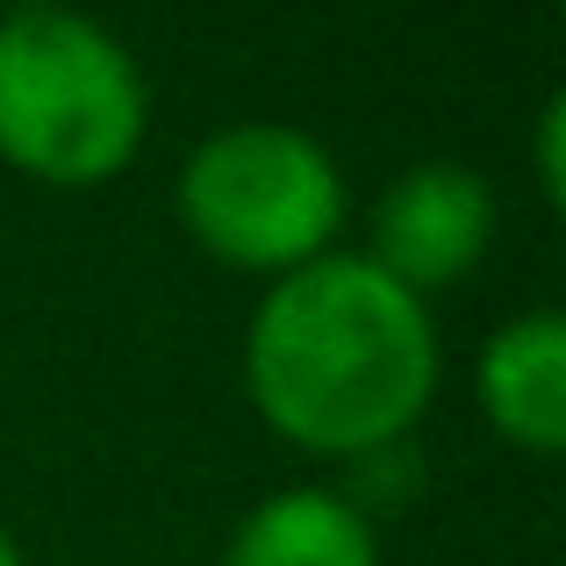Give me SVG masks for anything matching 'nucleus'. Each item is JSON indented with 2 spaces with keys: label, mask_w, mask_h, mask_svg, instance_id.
<instances>
[{
  "label": "nucleus",
  "mask_w": 566,
  "mask_h": 566,
  "mask_svg": "<svg viewBox=\"0 0 566 566\" xmlns=\"http://www.w3.org/2000/svg\"><path fill=\"white\" fill-rule=\"evenodd\" d=\"M488 244H495V187L459 158H423L380 193L366 259L430 302L438 287L467 280Z\"/></svg>",
  "instance_id": "4"
},
{
  "label": "nucleus",
  "mask_w": 566,
  "mask_h": 566,
  "mask_svg": "<svg viewBox=\"0 0 566 566\" xmlns=\"http://www.w3.org/2000/svg\"><path fill=\"white\" fill-rule=\"evenodd\" d=\"M0 566H29V559H22V545L8 538V524H0Z\"/></svg>",
  "instance_id": "8"
},
{
  "label": "nucleus",
  "mask_w": 566,
  "mask_h": 566,
  "mask_svg": "<svg viewBox=\"0 0 566 566\" xmlns=\"http://www.w3.org/2000/svg\"><path fill=\"white\" fill-rule=\"evenodd\" d=\"M244 387L265 430L302 452H387L438 395L430 302L387 280L366 251H323L280 273L251 308Z\"/></svg>",
  "instance_id": "1"
},
{
  "label": "nucleus",
  "mask_w": 566,
  "mask_h": 566,
  "mask_svg": "<svg viewBox=\"0 0 566 566\" xmlns=\"http://www.w3.org/2000/svg\"><path fill=\"white\" fill-rule=\"evenodd\" d=\"M180 222L208 259L237 273H294L337 251L345 172L331 144L294 123H230L201 137L180 166Z\"/></svg>",
  "instance_id": "3"
},
{
  "label": "nucleus",
  "mask_w": 566,
  "mask_h": 566,
  "mask_svg": "<svg viewBox=\"0 0 566 566\" xmlns=\"http://www.w3.org/2000/svg\"><path fill=\"white\" fill-rule=\"evenodd\" d=\"M222 566H380V531L345 488H280L244 510Z\"/></svg>",
  "instance_id": "6"
},
{
  "label": "nucleus",
  "mask_w": 566,
  "mask_h": 566,
  "mask_svg": "<svg viewBox=\"0 0 566 566\" xmlns=\"http://www.w3.org/2000/svg\"><path fill=\"white\" fill-rule=\"evenodd\" d=\"M559 129H566V101L553 94L538 108V187H545V201H559Z\"/></svg>",
  "instance_id": "7"
},
{
  "label": "nucleus",
  "mask_w": 566,
  "mask_h": 566,
  "mask_svg": "<svg viewBox=\"0 0 566 566\" xmlns=\"http://www.w3.org/2000/svg\"><path fill=\"white\" fill-rule=\"evenodd\" d=\"M473 401L488 430L510 438L516 452L553 459L566 444V323L553 308L510 316L473 359Z\"/></svg>",
  "instance_id": "5"
},
{
  "label": "nucleus",
  "mask_w": 566,
  "mask_h": 566,
  "mask_svg": "<svg viewBox=\"0 0 566 566\" xmlns=\"http://www.w3.org/2000/svg\"><path fill=\"white\" fill-rule=\"evenodd\" d=\"M151 129V86L123 36L57 8L0 14V158L43 187H108Z\"/></svg>",
  "instance_id": "2"
}]
</instances>
